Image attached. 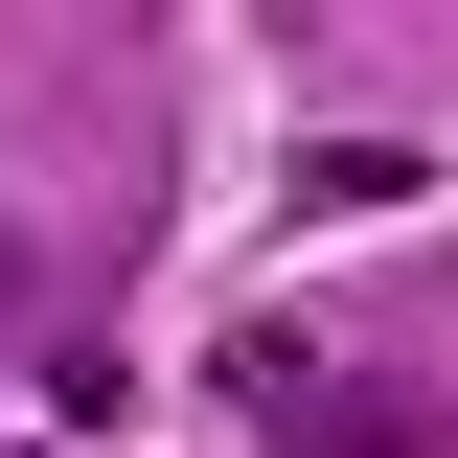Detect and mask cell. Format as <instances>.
Returning <instances> with one entry per match:
<instances>
[{
  "label": "cell",
  "mask_w": 458,
  "mask_h": 458,
  "mask_svg": "<svg viewBox=\"0 0 458 458\" xmlns=\"http://www.w3.org/2000/svg\"><path fill=\"white\" fill-rule=\"evenodd\" d=\"M276 458H458V412L436 390H390V367H344V390H298V436Z\"/></svg>",
  "instance_id": "cell-1"
},
{
  "label": "cell",
  "mask_w": 458,
  "mask_h": 458,
  "mask_svg": "<svg viewBox=\"0 0 458 458\" xmlns=\"http://www.w3.org/2000/svg\"><path fill=\"white\" fill-rule=\"evenodd\" d=\"M0 321H23V229H0Z\"/></svg>",
  "instance_id": "cell-2"
}]
</instances>
